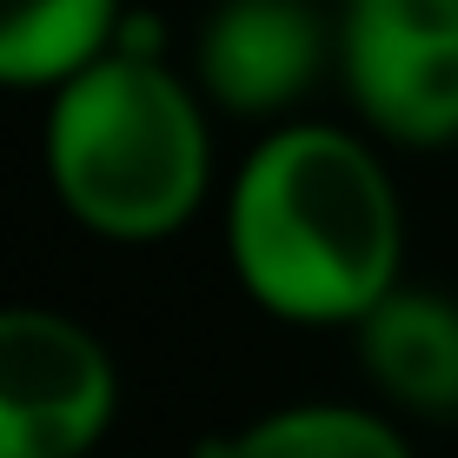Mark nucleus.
I'll return each instance as SVG.
<instances>
[{
    "label": "nucleus",
    "instance_id": "obj_3",
    "mask_svg": "<svg viewBox=\"0 0 458 458\" xmlns=\"http://www.w3.org/2000/svg\"><path fill=\"white\" fill-rule=\"evenodd\" d=\"M114 405V359L81 319L0 306V458H87Z\"/></svg>",
    "mask_w": 458,
    "mask_h": 458
},
{
    "label": "nucleus",
    "instance_id": "obj_2",
    "mask_svg": "<svg viewBox=\"0 0 458 458\" xmlns=\"http://www.w3.org/2000/svg\"><path fill=\"white\" fill-rule=\"evenodd\" d=\"M207 114L173 67L106 54L47 106V180L100 240H166L207 199Z\"/></svg>",
    "mask_w": 458,
    "mask_h": 458
},
{
    "label": "nucleus",
    "instance_id": "obj_1",
    "mask_svg": "<svg viewBox=\"0 0 458 458\" xmlns=\"http://www.w3.org/2000/svg\"><path fill=\"white\" fill-rule=\"evenodd\" d=\"M226 252L273 319L359 326L399 293L405 219L392 173L339 126H286L240 166Z\"/></svg>",
    "mask_w": 458,
    "mask_h": 458
},
{
    "label": "nucleus",
    "instance_id": "obj_8",
    "mask_svg": "<svg viewBox=\"0 0 458 458\" xmlns=\"http://www.w3.org/2000/svg\"><path fill=\"white\" fill-rule=\"evenodd\" d=\"M213 458H412V445L359 405H286L213 445Z\"/></svg>",
    "mask_w": 458,
    "mask_h": 458
},
{
    "label": "nucleus",
    "instance_id": "obj_7",
    "mask_svg": "<svg viewBox=\"0 0 458 458\" xmlns=\"http://www.w3.org/2000/svg\"><path fill=\"white\" fill-rule=\"evenodd\" d=\"M120 0H0V87H67L106 60Z\"/></svg>",
    "mask_w": 458,
    "mask_h": 458
},
{
    "label": "nucleus",
    "instance_id": "obj_6",
    "mask_svg": "<svg viewBox=\"0 0 458 458\" xmlns=\"http://www.w3.org/2000/svg\"><path fill=\"white\" fill-rule=\"evenodd\" d=\"M359 359L392 405L425 419L458 412V306L438 293H392L359 319Z\"/></svg>",
    "mask_w": 458,
    "mask_h": 458
},
{
    "label": "nucleus",
    "instance_id": "obj_5",
    "mask_svg": "<svg viewBox=\"0 0 458 458\" xmlns=\"http://www.w3.org/2000/svg\"><path fill=\"white\" fill-rule=\"evenodd\" d=\"M326 34L306 0H226L199 34V87L233 114H279L312 87Z\"/></svg>",
    "mask_w": 458,
    "mask_h": 458
},
{
    "label": "nucleus",
    "instance_id": "obj_4",
    "mask_svg": "<svg viewBox=\"0 0 458 458\" xmlns=\"http://www.w3.org/2000/svg\"><path fill=\"white\" fill-rule=\"evenodd\" d=\"M339 60L359 114L386 140H458V0H345Z\"/></svg>",
    "mask_w": 458,
    "mask_h": 458
}]
</instances>
